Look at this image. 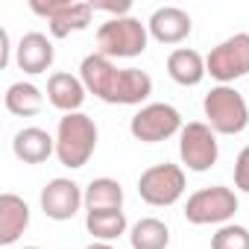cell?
<instances>
[{"mask_svg":"<svg viewBox=\"0 0 249 249\" xmlns=\"http://www.w3.org/2000/svg\"><path fill=\"white\" fill-rule=\"evenodd\" d=\"M79 79L88 94L108 106H141L153 94V76L141 68H117L103 53H91L79 65Z\"/></svg>","mask_w":249,"mask_h":249,"instance_id":"cell-1","label":"cell"},{"mask_svg":"<svg viewBox=\"0 0 249 249\" xmlns=\"http://www.w3.org/2000/svg\"><path fill=\"white\" fill-rule=\"evenodd\" d=\"M97 123L94 117H88L85 111H73V114H62L59 126H56V159L71 167L79 170L91 161L94 150H97Z\"/></svg>","mask_w":249,"mask_h":249,"instance_id":"cell-2","label":"cell"},{"mask_svg":"<svg viewBox=\"0 0 249 249\" xmlns=\"http://www.w3.org/2000/svg\"><path fill=\"white\" fill-rule=\"evenodd\" d=\"M150 44V30L141 24L135 15L126 18H108L106 24L97 27V53L106 59H135L147 50Z\"/></svg>","mask_w":249,"mask_h":249,"instance_id":"cell-3","label":"cell"},{"mask_svg":"<svg viewBox=\"0 0 249 249\" xmlns=\"http://www.w3.org/2000/svg\"><path fill=\"white\" fill-rule=\"evenodd\" d=\"M202 111L217 135H237L249 126V103L231 85H214L202 100Z\"/></svg>","mask_w":249,"mask_h":249,"instance_id":"cell-4","label":"cell"},{"mask_svg":"<svg viewBox=\"0 0 249 249\" xmlns=\"http://www.w3.org/2000/svg\"><path fill=\"white\" fill-rule=\"evenodd\" d=\"M240 199L231 188L226 185H211V188H199L188 196L185 202V220L191 226H226L231 223V217L237 214Z\"/></svg>","mask_w":249,"mask_h":249,"instance_id":"cell-5","label":"cell"},{"mask_svg":"<svg viewBox=\"0 0 249 249\" xmlns=\"http://www.w3.org/2000/svg\"><path fill=\"white\" fill-rule=\"evenodd\" d=\"M182 126H185L182 114L170 103H147L129 120V132L141 144H161V141L179 135Z\"/></svg>","mask_w":249,"mask_h":249,"instance_id":"cell-6","label":"cell"},{"mask_svg":"<svg viewBox=\"0 0 249 249\" xmlns=\"http://www.w3.org/2000/svg\"><path fill=\"white\" fill-rule=\"evenodd\" d=\"M188 188V179H185V170L179 164H170V161H161V164H153L141 173L138 179V196L153 205V208H167V205H176L182 199Z\"/></svg>","mask_w":249,"mask_h":249,"instance_id":"cell-7","label":"cell"},{"mask_svg":"<svg viewBox=\"0 0 249 249\" xmlns=\"http://www.w3.org/2000/svg\"><path fill=\"white\" fill-rule=\"evenodd\" d=\"M205 71L220 85H229L240 76H249V33H234L205 56Z\"/></svg>","mask_w":249,"mask_h":249,"instance_id":"cell-8","label":"cell"},{"mask_svg":"<svg viewBox=\"0 0 249 249\" xmlns=\"http://www.w3.org/2000/svg\"><path fill=\"white\" fill-rule=\"evenodd\" d=\"M179 159L188 170L194 173H205L217 164L220 159V144H217V132L202 120H191L179 132Z\"/></svg>","mask_w":249,"mask_h":249,"instance_id":"cell-9","label":"cell"},{"mask_svg":"<svg viewBox=\"0 0 249 249\" xmlns=\"http://www.w3.org/2000/svg\"><path fill=\"white\" fill-rule=\"evenodd\" d=\"M30 9L41 18H47L50 36L53 38H68L71 33H82L88 30L94 9L91 3H82V0H33Z\"/></svg>","mask_w":249,"mask_h":249,"instance_id":"cell-10","label":"cell"},{"mask_svg":"<svg viewBox=\"0 0 249 249\" xmlns=\"http://www.w3.org/2000/svg\"><path fill=\"white\" fill-rule=\"evenodd\" d=\"M41 211L44 217L56 220V223H65V220H73L79 214V208L85 205V191L73 182V179H65V176H56L50 179L44 188H41Z\"/></svg>","mask_w":249,"mask_h":249,"instance_id":"cell-11","label":"cell"},{"mask_svg":"<svg viewBox=\"0 0 249 249\" xmlns=\"http://www.w3.org/2000/svg\"><path fill=\"white\" fill-rule=\"evenodd\" d=\"M53 59H56V47H53V41L44 33H27V36H21V41L15 47V65L24 73H30V76L47 73L53 68Z\"/></svg>","mask_w":249,"mask_h":249,"instance_id":"cell-12","label":"cell"},{"mask_svg":"<svg viewBox=\"0 0 249 249\" xmlns=\"http://www.w3.org/2000/svg\"><path fill=\"white\" fill-rule=\"evenodd\" d=\"M147 30H150V38H156L159 44H182L191 36L194 21L179 6H161L150 15Z\"/></svg>","mask_w":249,"mask_h":249,"instance_id":"cell-13","label":"cell"},{"mask_svg":"<svg viewBox=\"0 0 249 249\" xmlns=\"http://www.w3.org/2000/svg\"><path fill=\"white\" fill-rule=\"evenodd\" d=\"M12 153L24 164H41L50 156H56V135H50L41 126H24L12 138Z\"/></svg>","mask_w":249,"mask_h":249,"instance_id":"cell-14","label":"cell"},{"mask_svg":"<svg viewBox=\"0 0 249 249\" xmlns=\"http://www.w3.org/2000/svg\"><path fill=\"white\" fill-rule=\"evenodd\" d=\"M85 85L79 76L73 73H65V71H56L50 73L47 79V100L53 108H59L62 114H73V111H82V103H85Z\"/></svg>","mask_w":249,"mask_h":249,"instance_id":"cell-15","label":"cell"},{"mask_svg":"<svg viewBox=\"0 0 249 249\" xmlns=\"http://www.w3.org/2000/svg\"><path fill=\"white\" fill-rule=\"evenodd\" d=\"M167 76L182 85V88H194L199 85L208 71H205V56L194 47H176L170 56H167Z\"/></svg>","mask_w":249,"mask_h":249,"instance_id":"cell-16","label":"cell"},{"mask_svg":"<svg viewBox=\"0 0 249 249\" xmlns=\"http://www.w3.org/2000/svg\"><path fill=\"white\" fill-rule=\"evenodd\" d=\"M30 226V205L18 194H0V243L12 246Z\"/></svg>","mask_w":249,"mask_h":249,"instance_id":"cell-17","label":"cell"},{"mask_svg":"<svg viewBox=\"0 0 249 249\" xmlns=\"http://www.w3.org/2000/svg\"><path fill=\"white\" fill-rule=\"evenodd\" d=\"M3 106H6V111L15 114V117H33V114H38V111L44 108V94H41L38 85L21 79V82H12V85L6 88Z\"/></svg>","mask_w":249,"mask_h":249,"instance_id":"cell-18","label":"cell"},{"mask_svg":"<svg viewBox=\"0 0 249 249\" xmlns=\"http://www.w3.org/2000/svg\"><path fill=\"white\" fill-rule=\"evenodd\" d=\"M85 211H123V188L111 176L91 179L85 188Z\"/></svg>","mask_w":249,"mask_h":249,"instance_id":"cell-19","label":"cell"},{"mask_svg":"<svg viewBox=\"0 0 249 249\" xmlns=\"http://www.w3.org/2000/svg\"><path fill=\"white\" fill-rule=\"evenodd\" d=\"M85 229L94 240L100 243H111L120 234H126L129 223L123 211H85Z\"/></svg>","mask_w":249,"mask_h":249,"instance_id":"cell-20","label":"cell"},{"mask_svg":"<svg viewBox=\"0 0 249 249\" xmlns=\"http://www.w3.org/2000/svg\"><path fill=\"white\" fill-rule=\"evenodd\" d=\"M132 249H167L170 246V229L159 217H141L129 229Z\"/></svg>","mask_w":249,"mask_h":249,"instance_id":"cell-21","label":"cell"},{"mask_svg":"<svg viewBox=\"0 0 249 249\" xmlns=\"http://www.w3.org/2000/svg\"><path fill=\"white\" fill-rule=\"evenodd\" d=\"M211 249H249V229L237 223H226L214 231Z\"/></svg>","mask_w":249,"mask_h":249,"instance_id":"cell-22","label":"cell"},{"mask_svg":"<svg viewBox=\"0 0 249 249\" xmlns=\"http://www.w3.org/2000/svg\"><path fill=\"white\" fill-rule=\"evenodd\" d=\"M234 188L243 191V194H249V144L234 159Z\"/></svg>","mask_w":249,"mask_h":249,"instance_id":"cell-23","label":"cell"},{"mask_svg":"<svg viewBox=\"0 0 249 249\" xmlns=\"http://www.w3.org/2000/svg\"><path fill=\"white\" fill-rule=\"evenodd\" d=\"M94 12H108L111 18H126L132 12V3L129 0H120V3H91Z\"/></svg>","mask_w":249,"mask_h":249,"instance_id":"cell-24","label":"cell"},{"mask_svg":"<svg viewBox=\"0 0 249 249\" xmlns=\"http://www.w3.org/2000/svg\"><path fill=\"white\" fill-rule=\"evenodd\" d=\"M9 53H12V47H9V33L0 30V68L9 65Z\"/></svg>","mask_w":249,"mask_h":249,"instance_id":"cell-25","label":"cell"},{"mask_svg":"<svg viewBox=\"0 0 249 249\" xmlns=\"http://www.w3.org/2000/svg\"><path fill=\"white\" fill-rule=\"evenodd\" d=\"M85 249H114L111 243H100V240H94V243H88Z\"/></svg>","mask_w":249,"mask_h":249,"instance_id":"cell-26","label":"cell"},{"mask_svg":"<svg viewBox=\"0 0 249 249\" xmlns=\"http://www.w3.org/2000/svg\"><path fill=\"white\" fill-rule=\"evenodd\" d=\"M24 249H38V246H24Z\"/></svg>","mask_w":249,"mask_h":249,"instance_id":"cell-27","label":"cell"}]
</instances>
